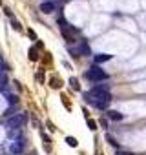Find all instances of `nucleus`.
Here are the masks:
<instances>
[{"label":"nucleus","instance_id":"11","mask_svg":"<svg viewBox=\"0 0 146 155\" xmlns=\"http://www.w3.org/2000/svg\"><path fill=\"white\" fill-rule=\"evenodd\" d=\"M29 58H31V60H38V51H37V48H31V49H29Z\"/></svg>","mask_w":146,"mask_h":155},{"label":"nucleus","instance_id":"3","mask_svg":"<svg viewBox=\"0 0 146 155\" xmlns=\"http://www.w3.org/2000/svg\"><path fill=\"white\" fill-rule=\"evenodd\" d=\"M69 51L75 55V57H81V55H90V46L86 42H81L79 48H69Z\"/></svg>","mask_w":146,"mask_h":155},{"label":"nucleus","instance_id":"8","mask_svg":"<svg viewBox=\"0 0 146 155\" xmlns=\"http://www.w3.org/2000/svg\"><path fill=\"white\" fill-rule=\"evenodd\" d=\"M42 140H44V148H46V151L49 153V151H51V140H49V137H48L46 133H42Z\"/></svg>","mask_w":146,"mask_h":155},{"label":"nucleus","instance_id":"20","mask_svg":"<svg viewBox=\"0 0 146 155\" xmlns=\"http://www.w3.org/2000/svg\"><path fill=\"white\" fill-rule=\"evenodd\" d=\"M4 11H6V15H8V17H9V18H13V13H11V9H9V8H6V9H4Z\"/></svg>","mask_w":146,"mask_h":155},{"label":"nucleus","instance_id":"4","mask_svg":"<svg viewBox=\"0 0 146 155\" xmlns=\"http://www.w3.org/2000/svg\"><path fill=\"white\" fill-rule=\"evenodd\" d=\"M9 150H11L13 153H20V151L24 150V139H18V140H15V142L9 146Z\"/></svg>","mask_w":146,"mask_h":155},{"label":"nucleus","instance_id":"5","mask_svg":"<svg viewBox=\"0 0 146 155\" xmlns=\"http://www.w3.org/2000/svg\"><path fill=\"white\" fill-rule=\"evenodd\" d=\"M40 11L46 13V15H48V13H53V11H55V4H53V2H42Z\"/></svg>","mask_w":146,"mask_h":155},{"label":"nucleus","instance_id":"7","mask_svg":"<svg viewBox=\"0 0 146 155\" xmlns=\"http://www.w3.org/2000/svg\"><path fill=\"white\" fill-rule=\"evenodd\" d=\"M106 115H108V119H111V120H122V113H119V111H115V110H110Z\"/></svg>","mask_w":146,"mask_h":155},{"label":"nucleus","instance_id":"21","mask_svg":"<svg viewBox=\"0 0 146 155\" xmlns=\"http://www.w3.org/2000/svg\"><path fill=\"white\" fill-rule=\"evenodd\" d=\"M48 128H49V130H51V131H55V130H57V128H55V126H53V122H48Z\"/></svg>","mask_w":146,"mask_h":155},{"label":"nucleus","instance_id":"12","mask_svg":"<svg viewBox=\"0 0 146 155\" xmlns=\"http://www.w3.org/2000/svg\"><path fill=\"white\" fill-rule=\"evenodd\" d=\"M69 86L73 88V90H79L81 86H79V81L75 79V77H71V79H69Z\"/></svg>","mask_w":146,"mask_h":155},{"label":"nucleus","instance_id":"13","mask_svg":"<svg viewBox=\"0 0 146 155\" xmlns=\"http://www.w3.org/2000/svg\"><path fill=\"white\" fill-rule=\"evenodd\" d=\"M51 88H60L62 84H60V79H57V77H51Z\"/></svg>","mask_w":146,"mask_h":155},{"label":"nucleus","instance_id":"9","mask_svg":"<svg viewBox=\"0 0 146 155\" xmlns=\"http://www.w3.org/2000/svg\"><path fill=\"white\" fill-rule=\"evenodd\" d=\"M110 58H111V55H102V53H101V55H95V62H97V64L106 62V60H110Z\"/></svg>","mask_w":146,"mask_h":155},{"label":"nucleus","instance_id":"14","mask_svg":"<svg viewBox=\"0 0 146 155\" xmlns=\"http://www.w3.org/2000/svg\"><path fill=\"white\" fill-rule=\"evenodd\" d=\"M66 142H68V144H69V146H71V148H75V146H77V144H79V142H77V139H75V137H66Z\"/></svg>","mask_w":146,"mask_h":155},{"label":"nucleus","instance_id":"1","mask_svg":"<svg viewBox=\"0 0 146 155\" xmlns=\"http://www.w3.org/2000/svg\"><path fill=\"white\" fill-rule=\"evenodd\" d=\"M86 79H88V81H91V82H102V81H106V79H108V75H106L101 68L93 66V68H90V69L86 71Z\"/></svg>","mask_w":146,"mask_h":155},{"label":"nucleus","instance_id":"19","mask_svg":"<svg viewBox=\"0 0 146 155\" xmlns=\"http://www.w3.org/2000/svg\"><path fill=\"white\" fill-rule=\"evenodd\" d=\"M28 35H29L33 40H37V35H35V31H33V29H29V31H28Z\"/></svg>","mask_w":146,"mask_h":155},{"label":"nucleus","instance_id":"6","mask_svg":"<svg viewBox=\"0 0 146 155\" xmlns=\"http://www.w3.org/2000/svg\"><path fill=\"white\" fill-rule=\"evenodd\" d=\"M6 84H8V75H6V69L0 68V90H6Z\"/></svg>","mask_w":146,"mask_h":155},{"label":"nucleus","instance_id":"2","mask_svg":"<svg viewBox=\"0 0 146 155\" xmlns=\"http://www.w3.org/2000/svg\"><path fill=\"white\" fill-rule=\"evenodd\" d=\"M26 122H28V113H18V115L9 117L8 128H9V130H18V128H22Z\"/></svg>","mask_w":146,"mask_h":155},{"label":"nucleus","instance_id":"10","mask_svg":"<svg viewBox=\"0 0 146 155\" xmlns=\"http://www.w3.org/2000/svg\"><path fill=\"white\" fill-rule=\"evenodd\" d=\"M6 97H8V102H9V104H13V106L18 104V97H17V95H13V93H6Z\"/></svg>","mask_w":146,"mask_h":155},{"label":"nucleus","instance_id":"22","mask_svg":"<svg viewBox=\"0 0 146 155\" xmlns=\"http://www.w3.org/2000/svg\"><path fill=\"white\" fill-rule=\"evenodd\" d=\"M115 155H131V153H128V151H117Z\"/></svg>","mask_w":146,"mask_h":155},{"label":"nucleus","instance_id":"16","mask_svg":"<svg viewBox=\"0 0 146 155\" xmlns=\"http://www.w3.org/2000/svg\"><path fill=\"white\" fill-rule=\"evenodd\" d=\"M88 126H90V130H93V131L97 130V122H95L93 119H88Z\"/></svg>","mask_w":146,"mask_h":155},{"label":"nucleus","instance_id":"23","mask_svg":"<svg viewBox=\"0 0 146 155\" xmlns=\"http://www.w3.org/2000/svg\"><path fill=\"white\" fill-rule=\"evenodd\" d=\"M0 64H2V58H0Z\"/></svg>","mask_w":146,"mask_h":155},{"label":"nucleus","instance_id":"17","mask_svg":"<svg viewBox=\"0 0 146 155\" xmlns=\"http://www.w3.org/2000/svg\"><path fill=\"white\" fill-rule=\"evenodd\" d=\"M13 28H15L17 31H20V29H22V26H20V24H18V22L15 20V18H13Z\"/></svg>","mask_w":146,"mask_h":155},{"label":"nucleus","instance_id":"18","mask_svg":"<svg viewBox=\"0 0 146 155\" xmlns=\"http://www.w3.org/2000/svg\"><path fill=\"white\" fill-rule=\"evenodd\" d=\"M37 81H38V82H42V81H44V75H42V71H38V73H37Z\"/></svg>","mask_w":146,"mask_h":155},{"label":"nucleus","instance_id":"15","mask_svg":"<svg viewBox=\"0 0 146 155\" xmlns=\"http://www.w3.org/2000/svg\"><path fill=\"white\" fill-rule=\"evenodd\" d=\"M106 139H108V142H110V144H111V146H115V148H119V142H117V140H115V139H113V137H111V135H110V133H108V135H106Z\"/></svg>","mask_w":146,"mask_h":155}]
</instances>
